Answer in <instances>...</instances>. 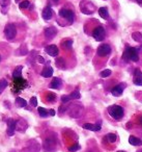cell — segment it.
I'll use <instances>...</instances> for the list:
<instances>
[{
	"label": "cell",
	"instance_id": "9c48e42d",
	"mask_svg": "<svg viewBox=\"0 0 142 152\" xmlns=\"http://www.w3.org/2000/svg\"><path fill=\"white\" fill-rule=\"evenodd\" d=\"M40 151V145L36 141L28 142L27 146L22 150L21 152H38Z\"/></svg>",
	"mask_w": 142,
	"mask_h": 152
},
{
	"label": "cell",
	"instance_id": "7a4b0ae2",
	"mask_svg": "<svg viewBox=\"0 0 142 152\" xmlns=\"http://www.w3.org/2000/svg\"><path fill=\"white\" fill-rule=\"evenodd\" d=\"M108 114L114 120H120L123 117V115H125V110L119 105H111L108 107Z\"/></svg>",
	"mask_w": 142,
	"mask_h": 152
},
{
	"label": "cell",
	"instance_id": "ffe728a7",
	"mask_svg": "<svg viewBox=\"0 0 142 152\" xmlns=\"http://www.w3.org/2000/svg\"><path fill=\"white\" fill-rule=\"evenodd\" d=\"M129 143L133 146H141L142 145V140L138 139V137H134V135H131L129 137Z\"/></svg>",
	"mask_w": 142,
	"mask_h": 152
},
{
	"label": "cell",
	"instance_id": "6da1fadb",
	"mask_svg": "<svg viewBox=\"0 0 142 152\" xmlns=\"http://www.w3.org/2000/svg\"><path fill=\"white\" fill-rule=\"evenodd\" d=\"M122 59L125 61H139V54H138V50L134 47L128 46L125 48V52L122 54Z\"/></svg>",
	"mask_w": 142,
	"mask_h": 152
},
{
	"label": "cell",
	"instance_id": "836d02e7",
	"mask_svg": "<svg viewBox=\"0 0 142 152\" xmlns=\"http://www.w3.org/2000/svg\"><path fill=\"white\" fill-rule=\"evenodd\" d=\"M55 99H56V95H55L54 93H47V95H46L47 101L53 102V101H55Z\"/></svg>",
	"mask_w": 142,
	"mask_h": 152
},
{
	"label": "cell",
	"instance_id": "30bf717a",
	"mask_svg": "<svg viewBox=\"0 0 142 152\" xmlns=\"http://www.w3.org/2000/svg\"><path fill=\"white\" fill-rule=\"evenodd\" d=\"M125 89V83H121L111 89V94H112L113 96H115V97H119V96H121V94H122Z\"/></svg>",
	"mask_w": 142,
	"mask_h": 152
},
{
	"label": "cell",
	"instance_id": "603a6c76",
	"mask_svg": "<svg viewBox=\"0 0 142 152\" xmlns=\"http://www.w3.org/2000/svg\"><path fill=\"white\" fill-rule=\"evenodd\" d=\"M28 53V49H27V46L25 44L21 45L20 48L16 51V55H26Z\"/></svg>",
	"mask_w": 142,
	"mask_h": 152
},
{
	"label": "cell",
	"instance_id": "5b68a950",
	"mask_svg": "<svg viewBox=\"0 0 142 152\" xmlns=\"http://www.w3.org/2000/svg\"><path fill=\"white\" fill-rule=\"evenodd\" d=\"M59 17L65 19L70 24H72L74 22V19H75V14L72 10L69 9H61L59 11Z\"/></svg>",
	"mask_w": 142,
	"mask_h": 152
},
{
	"label": "cell",
	"instance_id": "3957f363",
	"mask_svg": "<svg viewBox=\"0 0 142 152\" xmlns=\"http://www.w3.org/2000/svg\"><path fill=\"white\" fill-rule=\"evenodd\" d=\"M80 10L83 14H86V15H91V14L94 13L96 11V7L92 2L90 1H82L80 3Z\"/></svg>",
	"mask_w": 142,
	"mask_h": 152
},
{
	"label": "cell",
	"instance_id": "8992f818",
	"mask_svg": "<svg viewBox=\"0 0 142 152\" xmlns=\"http://www.w3.org/2000/svg\"><path fill=\"white\" fill-rule=\"evenodd\" d=\"M92 37H93L94 40L98 41V42L103 41L105 39V37H106L105 28L103 27V26H98V27H96L93 29V31H92Z\"/></svg>",
	"mask_w": 142,
	"mask_h": 152
},
{
	"label": "cell",
	"instance_id": "d6a6232c",
	"mask_svg": "<svg viewBox=\"0 0 142 152\" xmlns=\"http://www.w3.org/2000/svg\"><path fill=\"white\" fill-rule=\"evenodd\" d=\"M132 38H133L136 42H141V41H142V34H140V32H138V31L133 32V34H132Z\"/></svg>",
	"mask_w": 142,
	"mask_h": 152
},
{
	"label": "cell",
	"instance_id": "f546056e",
	"mask_svg": "<svg viewBox=\"0 0 142 152\" xmlns=\"http://www.w3.org/2000/svg\"><path fill=\"white\" fill-rule=\"evenodd\" d=\"M106 139L109 143H114L117 140V135L115 134V133H108V134L106 135Z\"/></svg>",
	"mask_w": 142,
	"mask_h": 152
},
{
	"label": "cell",
	"instance_id": "8d00e7d4",
	"mask_svg": "<svg viewBox=\"0 0 142 152\" xmlns=\"http://www.w3.org/2000/svg\"><path fill=\"white\" fill-rule=\"evenodd\" d=\"M80 149V145L79 144H74V145H72L71 147H69V151L71 152H75L77 151V150Z\"/></svg>",
	"mask_w": 142,
	"mask_h": 152
},
{
	"label": "cell",
	"instance_id": "7c38bea8",
	"mask_svg": "<svg viewBox=\"0 0 142 152\" xmlns=\"http://www.w3.org/2000/svg\"><path fill=\"white\" fill-rule=\"evenodd\" d=\"M134 83L136 86H142V72L139 68L135 69L134 71V79H133Z\"/></svg>",
	"mask_w": 142,
	"mask_h": 152
},
{
	"label": "cell",
	"instance_id": "b9f144b4",
	"mask_svg": "<svg viewBox=\"0 0 142 152\" xmlns=\"http://www.w3.org/2000/svg\"><path fill=\"white\" fill-rule=\"evenodd\" d=\"M136 1H137L138 3H140V4H141V3H142V0H136Z\"/></svg>",
	"mask_w": 142,
	"mask_h": 152
},
{
	"label": "cell",
	"instance_id": "4316f807",
	"mask_svg": "<svg viewBox=\"0 0 142 152\" xmlns=\"http://www.w3.org/2000/svg\"><path fill=\"white\" fill-rule=\"evenodd\" d=\"M55 64H56L57 68H59V69H65V61L64 59L62 58V57H59V58L56 59V61H55Z\"/></svg>",
	"mask_w": 142,
	"mask_h": 152
},
{
	"label": "cell",
	"instance_id": "d4e9b609",
	"mask_svg": "<svg viewBox=\"0 0 142 152\" xmlns=\"http://www.w3.org/2000/svg\"><path fill=\"white\" fill-rule=\"evenodd\" d=\"M0 5L2 7L1 11L3 14H7V11L9 7V0H0Z\"/></svg>",
	"mask_w": 142,
	"mask_h": 152
},
{
	"label": "cell",
	"instance_id": "9a60e30c",
	"mask_svg": "<svg viewBox=\"0 0 142 152\" xmlns=\"http://www.w3.org/2000/svg\"><path fill=\"white\" fill-rule=\"evenodd\" d=\"M53 15H54V13H53V10L51 9L50 7H45V9L43 10L42 17H43V19L46 20V21H49V20L52 19Z\"/></svg>",
	"mask_w": 142,
	"mask_h": 152
},
{
	"label": "cell",
	"instance_id": "83f0119b",
	"mask_svg": "<svg viewBox=\"0 0 142 152\" xmlns=\"http://www.w3.org/2000/svg\"><path fill=\"white\" fill-rule=\"evenodd\" d=\"M38 115H40L42 118H46V117L49 116V110L44 107H38Z\"/></svg>",
	"mask_w": 142,
	"mask_h": 152
},
{
	"label": "cell",
	"instance_id": "cb8c5ba5",
	"mask_svg": "<svg viewBox=\"0 0 142 152\" xmlns=\"http://www.w3.org/2000/svg\"><path fill=\"white\" fill-rule=\"evenodd\" d=\"M22 69H23V67H22V66H19V67H17L15 70H14V72H13L14 79L20 78V77H21L22 76Z\"/></svg>",
	"mask_w": 142,
	"mask_h": 152
},
{
	"label": "cell",
	"instance_id": "7402d4cb",
	"mask_svg": "<svg viewBox=\"0 0 142 152\" xmlns=\"http://www.w3.org/2000/svg\"><path fill=\"white\" fill-rule=\"evenodd\" d=\"M99 15L105 20L109 19V13H108L107 7H100V9H99Z\"/></svg>",
	"mask_w": 142,
	"mask_h": 152
},
{
	"label": "cell",
	"instance_id": "4dcf8cb0",
	"mask_svg": "<svg viewBox=\"0 0 142 152\" xmlns=\"http://www.w3.org/2000/svg\"><path fill=\"white\" fill-rule=\"evenodd\" d=\"M62 47L64 49H71L72 48V45H73V40H65V41H63L62 42Z\"/></svg>",
	"mask_w": 142,
	"mask_h": 152
},
{
	"label": "cell",
	"instance_id": "1f68e13d",
	"mask_svg": "<svg viewBox=\"0 0 142 152\" xmlns=\"http://www.w3.org/2000/svg\"><path fill=\"white\" fill-rule=\"evenodd\" d=\"M69 96H70V98H71V100L72 99H80V97H81L79 90H76V91H74L73 93H71Z\"/></svg>",
	"mask_w": 142,
	"mask_h": 152
},
{
	"label": "cell",
	"instance_id": "2e32d148",
	"mask_svg": "<svg viewBox=\"0 0 142 152\" xmlns=\"http://www.w3.org/2000/svg\"><path fill=\"white\" fill-rule=\"evenodd\" d=\"M45 51H46V53H48L50 56H57L59 53V50L56 45H49V46H47L46 48H45Z\"/></svg>",
	"mask_w": 142,
	"mask_h": 152
},
{
	"label": "cell",
	"instance_id": "e0dca14e",
	"mask_svg": "<svg viewBox=\"0 0 142 152\" xmlns=\"http://www.w3.org/2000/svg\"><path fill=\"white\" fill-rule=\"evenodd\" d=\"M48 146L49 147H51V151L55 150V147H56V140L52 139V137H48L44 143V149L48 147Z\"/></svg>",
	"mask_w": 142,
	"mask_h": 152
},
{
	"label": "cell",
	"instance_id": "52a82bcc",
	"mask_svg": "<svg viewBox=\"0 0 142 152\" xmlns=\"http://www.w3.org/2000/svg\"><path fill=\"white\" fill-rule=\"evenodd\" d=\"M82 113H83V107L80 105H77V104L71 105V107L69 108L70 116L73 117V118H79L82 115Z\"/></svg>",
	"mask_w": 142,
	"mask_h": 152
},
{
	"label": "cell",
	"instance_id": "ab89813d",
	"mask_svg": "<svg viewBox=\"0 0 142 152\" xmlns=\"http://www.w3.org/2000/svg\"><path fill=\"white\" fill-rule=\"evenodd\" d=\"M49 115H50V116H55V110H49Z\"/></svg>",
	"mask_w": 142,
	"mask_h": 152
},
{
	"label": "cell",
	"instance_id": "5bb4252c",
	"mask_svg": "<svg viewBox=\"0 0 142 152\" xmlns=\"http://www.w3.org/2000/svg\"><path fill=\"white\" fill-rule=\"evenodd\" d=\"M26 129H27V122L24 119H19L18 121H16V130L24 132Z\"/></svg>",
	"mask_w": 142,
	"mask_h": 152
},
{
	"label": "cell",
	"instance_id": "74e56055",
	"mask_svg": "<svg viewBox=\"0 0 142 152\" xmlns=\"http://www.w3.org/2000/svg\"><path fill=\"white\" fill-rule=\"evenodd\" d=\"M30 104L36 107V106L38 105V99H36V97H31V98H30Z\"/></svg>",
	"mask_w": 142,
	"mask_h": 152
},
{
	"label": "cell",
	"instance_id": "f6af8a7d",
	"mask_svg": "<svg viewBox=\"0 0 142 152\" xmlns=\"http://www.w3.org/2000/svg\"><path fill=\"white\" fill-rule=\"evenodd\" d=\"M116 152H125V151H121V150H120V151H116Z\"/></svg>",
	"mask_w": 142,
	"mask_h": 152
},
{
	"label": "cell",
	"instance_id": "bcb514c9",
	"mask_svg": "<svg viewBox=\"0 0 142 152\" xmlns=\"http://www.w3.org/2000/svg\"><path fill=\"white\" fill-rule=\"evenodd\" d=\"M0 61H1V56H0Z\"/></svg>",
	"mask_w": 142,
	"mask_h": 152
},
{
	"label": "cell",
	"instance_id": "ee69618b",
	"mask_svg": "<svg viewBox=\"0 0 142 152\" xmlns=\"http://www.w3.org/2000/svg\"><path fill=\"white\" fill-rule=\"evenodd\" d=\"M15 1H16V2H19V1H20V0H15Z\"/></svg>",
	"mask_w": 142,
	"mask_h": 152
},
{
	"label": "cell",
	"instance_id": "4fadbf2b",
	"mask_svg": "<svg viewBox=\"0 0 142 152\" xmlns=\"http://www.w3.org/2000/svg\"><path fill=\"white\" fill-rule=\"evenodd\" d=\"M57 34V29L53 26L51 27H47L45 29V37H46L47 40H52L55 38V36Z\"/></svg>",
	"mask_w": 142,
	"mask_h": 152
},
{
	"label": "cell",
	"instance_id": "484cf974",
	"mask_svg": "<svg viewBox=\"0 0 142 152\" xmlns=\"http://www.w3.org/2000/svg\"><path fill=\"white\" fill-rule=\"evenodd\" d=\"M16 105H17L18 107H26L27 102H26V100H24L23 98L18 97V98H16Z\"/></svg>",
	"mask_w": 142,
	"mask_h": 152
},
{
	"label": "cell",
	"instance_id": "c3c4849f",
	"mask_svg": "<svg viewBox=\"0 0 142 152\" xmlns=\"http://www.w3.org/2000/svg\"><path fill=\"white\" fill-rule=\"evenodd\" d=\"M141 48H142V45H141Z\"/></svg>",
	"mask_w": 142,
	"mask_h": 152
},
{
	"label": "cell",
	"instance_id": "277c9868",
	"mask_svg": "<svg viewBox=\"0 0 142 152\" xmlns=\"http://www.w3.org/2000/svg\"><path fill=\"white\" fill-rule=\"evenodd\" d=\"M4 36L7 40L12 41L16 38L17 36V28H16L15 24L13 23H9L4 28Z\"/></svg>",
	"mask_w": 142,
	"mask_h": 152
},
{
	"label": "cell",
	"instance_id": "d590c367",
	"mask_svg": "<svg viewBox=\"0 0 142 152\" xmlns=\"http://www.w3.org/2000/svg\"><path fill=\"white\" fill-rule=\"evenodd\" d=\"M29 7H30V2L27 1V0H24V1H22V2L19 3L20 9H28Z\"/></svg>",
	"mask_w": 142,
	"mask_h": 152
},
{
	"label": "cell",
	"instance_id": "f35d334b",
	"mask_svg": "<svg viewBox=\"0 0 142 152\" xmlns=\"http://www.w3.org/2000/svg\"><path fill=\"white\" fill-rule=\"evenodd\" d=\"M38 63H41V64H44L45 63V58H44V57H42V56H38Z\"/></svg>",
	"mask_w": 142,
	"mask_h": 152
},
{
	"label": "cell",
	"instance_id": "8fae6325",
	"mask_svg": "<svg viewBox=\"0 0 142 152\" xmlns=\"http://www.w3.org/2000/svg\"><path fill=\"white\" fill-rule=\"evenodd\" d=\"M7 133L9 137H13L16 131V121L14 119H9L7 120Z\"/></svg>",
	"mask_w": 142,
	"mask_h": 152
},
{
	"label": "cell",
	"instance_id": "7bdbcfd3",
	"mask_svg": "<svg viewBox=\"0 0 142 152\" xmlns=\"http://www.w3.org/2000/svg\"><path fill=\"white\" fill-rule=\"evenodd\" d=\"M53 1H54L55 4H56V3H58V0H53Z\"/></svg>",
	"mask_w": 142,
	"mask_h": 152
},
{
	"label": "cell",
	"instance_id": "e575fe53",
	"mask_svg": "<svg viewBox=\"0 0 142 152\" xmlns=\"http://www.w3.org/2000/svg\"><path fill=\"white\" fill-rule=\"evenodd\" d=\"M111 73H112V71H111L110 69H106V70H103V71L101 72L100 76L103 77V78H106V77H108V76L111 75Z\"/></svg>",
	"mask_w": 142,
	"mask_h": 152
},
{
	"label": "cell",
	"instance_id": "d6986e66",
	"mask_svg": "<svg viewBox=\"0 0 142 152\" xmlns=\"http://www.w3.org/2000/svg\"><path fill=\"white\" fill-rule=\"evenodd\" d=\"M83 128L87 129L90 131H99L101 130V124H90V123H85L83 125Z\"/></svg>",
	"mask_w": 142,
	"mask_h": 152
},
{
	"label": "cell",
	"instance_id": "ac0fdd59",
	"mask_svg": "<svg viewBox=\"0 0 142 152\" xmlns=\"http://www.w3.org/2000/svg\"><path fill=\"white\" fill-rule=\"evenodd\" d=\"M61 86H62V80H61L60 78H58V77H55V78L52 79V81H51L50 83V88L51 89H60Z\"/></svg>",
	"mask_w": 142,
	"mask_h": 152
},
{
	"label": "cell",
	"instance_id": "7dc6e473",
	"mask_svg": "<svg viewBox=\"0 0 142 152\" xmlns=\"http://www.w3.org/2000/svg\"><path fill=\"white\" fill-rule=\"evenodd\" d=\"M138 152H142V151H138Z\"/></svg>",
	"mask_w": 142,
	"mask_h": 152
},
{
	"label": "cell",
	"instance_id": "44dd1931",
	"mask_svg": "<svg viewBox=\"0 0 142 152\" xmlns=\"http://www.w3.org/2000/svg\"><path fill=\"white\" fill-rule=\"evenodd\" d=\"M42 76L43 77H46V78H49L53 75V69L51 67H46L44 68V70L42 71Z\"/></svg>",
	"mask_w": 142,
	"mask_h": 152
},
{
	"label": "cell",
	"instance_id": "ba28073f",
	"mask_svg": "<svg viewBox=\"0 0 142 152\" xmlns=\"http://www.w3.org/2000/svg\"><path fill=\"white\" fill-rule=\"evenodd\" d=\"M96 53H98L99 56H102V57H105V56H107V55H109L111 53L110 45H108V44L100 45L98 50H96Z\"/></svg>",
	"mask_w": 142,
	"mask_h": 152
},
{
	"label": "cell",
	"instance_id": "60d3db41",
	"mask_svg": "<svg viewBox=\"0 0 142 152\" xmlns=\"http://www.w3.org/2000/svg\"><path fill=\"white\" fill-rule=\"evenodd\" d=\"M138 123H139V124L142 126V116L139 117V119H138Z\"/></svg>",
	"mask_w": 142,
	"mask_h": 152
},
{
	"label": "cell",
	"instance_id": "f1b7e54d",
	"mask_svg": "<svg viewBox=\"0 0 142 152\" xmlns=\"http://www.w3.org/2000/svg\"><path fill=\"white\" fill-rule=\"evenodd\" d=\"M7 86H9V83L7 81V79H1V80H0V95H1V93L7 89Z\"/></svg>",
	"mask_w": 142,
	"mask_h": 152
}]
</instances>
